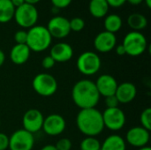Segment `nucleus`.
<instances>
[{
	"label": "nucleus",
	"instance_id": "23",
	"mask_svg": "<svg viewBox=\"0 0 151 150\" xmlns=\"http://www.w3.org/2000/svg\"><path fill=\"white\" fill-rule=\"evenodd\" d=\"M15 7L10 0H0V23H7L13 19Z\"/></svg>",
	"mask_w": 151,
	"mask_h": 150
},
{
	"label": "nucleus",
	"instance_id": "21",
	"mask_svg": "<svg viewBox=\"0 0 151 150\" xmlns=\"http://www.w3.org/2000/svg\"><path fill=\"white\" fill-rule=\"evenodd\" d=\"M127 25L133 29V31H138L146 28L148 26L147 18L142 13H132L127 17Z\"/></svg>",
	"mask_w": 151,
	"mask_h": 150
},
{
	"label": "nucleus",
	"instance_id": "37",
	"mask_svg": "<svg viewBox=\"0 0 151 150\" xmlns=\"http://www.w3.org/2000/svg\"><path fill=\"white\" fill-rule=\"evenodd\" d=\"M127 2H128V3H129L130 4H132V5L136 6V5L141 4L143 2V0H127Z\"/></svg>",
	"mask_w": 151,
	"mask_h": 150
},
{
	"label": "nucleus",
	"instance_id": "36",
	"mask_svg": "<svg viewBox=\"0 0 151 150\" xmlns=\"http://www.w3.org/2000/svg\"><path fill=\"white\" fill-rule=\"evenodd\" d=\"M4 61H5V54L2 50H0V67L4 64Z\"/></svg>",
	"mask_w": 151,
	"mask_h": 150
},
{
	"label": "nucleus",
	"instance_id": "22",
	"mask_svg": "<svg viewBox=\"0 0 151 150\" xmlns=\"http://www.w3.org/2000/svg\"><path fill=\"white\" fill-rule=\"evenodd\" d=\"M104 25L105 31L115 34V33L119 32L120 30V28L122 27L123 21L119 15L112 13V14H109L105 17Z\"/></svg>",
	"mask_w": 151,
	"mask_h": 150
},
{
	"label": "nucleus",
	"instance_id": "29",
	"mask_svg": "<svg viewBox=\"0 0 151 150\" xmlns=\"http://www.w3.org/2000/svg\"><path fill=\"white\" fill-rule=\"evenodd\" d=\"M104 104L106 108H116V107H119V103L117 97L115 96V95H113L104 97Z\"/></svg>",
	"mask_w": 151,
	"mask_h": 150
},
{
	"label": "nucleus",
	"instance_id": "35",
	"mask_svg": "<svg viewBox=\"0 0 151 150\" xmlns=\"http://www.w3.org/2000/svg\"><path fill=\"white\" fill-rule=\"evenodd\" d=\"M10 1L12 4V5L15 7V9L21 6L23 4H25V0H10Z\"/></svg>",
	"mask_w": 151,
	"mask_h": 150
},
{
	"label": "nucleus",
	"instance_id": "2",
	"mask_svg": "<svg viewBox=\"0 0 151 150\" xmlns=\"http://www.w3.org/2000/svg\"><path fill=\"white\" fill-rule=\"evenodd\" d=\"M76 126L85 136L96 137L104 129L102 112L96 108L81 110L76 117Z\"/></svg>",
	"mask_w": 151,
	"mask_h": 150
},
{
	"label": "nucleus",
	"instance_id": "42",
	"mask_svg": "<svg viewBox=\"0 0 151 150\" xmlns=\"http://www.w3.org/2000/svg\"><path fill=\"white\" fill-rule=\"evenodd\" d=\"M138 150H151V148L150 147H149V146H146V147H143V148L138 149Z\"/></svg>",
	"mask_w": 151,
	"mask_h": 150
},
{
	"label": "nucleus",
	"instance_id": "24",
	"mask_svg": "<svg viewBox=\"0 0 151 150\" xmlns=\"http://www.w3.org/2000/svg\"><path fill=\"white\" fill-rule=\"evenodd\" d=\"M81 150H100L101 149V142L96 137L86 136L80 144Z\"/></svg>",
	"mask_w": 151,
	"mask_h": 150
},
{
	"label": "nucleus",
	"instance_id": "27",
	"mask_svg": "<svg viewBox=\"0 0 151 150\" xmlns=\"http://www.w3.org/2000/svg\"><path fill=\"white\" fill-rule=\"evenodd\" d=\"M57 150H71L73 147V143L70 139L68 138H62L59 139L56 145H54Z\"/></svg>",
	"mask_w": 151,
	"mask_h": 150
},
{
	"label": "nucleus",
	"instance_id": "18",
	"mask_svg": "<svg viewBox=\"0 0 151 150\" xmlns=\"http://www.w3.org/2000/svg\"><path fill=\"white\" fill-rule=\"evenodd\" d=\"M31 50L27 44H15L10 51V58L15 65H24L30 57Z\"/></svg>",
	"mask_w": 151,
	"mask_h": 150
},
{
	"label": "nucleus",
	"instance_id": "26",
	"mask_svg": "<svg viewBox=\"0 0 151 150\" xmlns=\"http://www.w3.org/2000/svg\"><path fill=\"white\" fill-rule=\"evenodd\" d=\"M69 24H70L71 31H73V32H81L85 27L84 19L79 17L73 18L71 20H69Z\"/></svg>",
	"mask_w": 151,
	"mask_h": 150
},
{
	"label": "nucleus",
	"instance_id": "14",
	"mask_svg": "<svg viewBox=\"0 0 151 150\" xmlns=\"http://www.w3.org/2000/svg\"><path fill=\"white\" fill-rule=\"evenodd\" d=\"M117 44V37L115 34L103 31L100 32L94 39L95 49L101 53H107L115 49Z\"/></svg>",
	"mask_w": 151,
	"mask_h": 150
},
{
	"label": "nucleus",
	"instance_id": "8",
	"mask_svg": "<svg viewBox=\"0 0 151 150\" xmlns=\"http://www.w3.org/2000/svg\"><path fill=\"white\" fill-rule=\"evenodd\" d=\"M104 128H108L111 131L121 130L127 122L125 112L119 107L116 108H106L102 113Z\"/></svg>",
	"mask_w": 151,
	"mask_h": 150
},
{
	"label": "nucleus",
	"instance_id": "33",
	"mask_svg": "<svg viewBox=\"0 0 151 150\" xmlns=\"http://www.w3.org/2000/svg\"><path fill=\"white\" fill-rule=\"evenodd\" d=\"M109 6L113 8H119L124 5L127 2V0H106Z\"/></svg>",
	"mask_w": 151,
	"mask_h": 150
},
{
	"label": "nucleus",
	"instance_id": "12",
	"mask_svg": "<svg viewBox=\"0 0 151 150\" xmlns=\"http://www.w3.org/2000/svg\"><path fill=\"white\" fill-rule=\"evenodd\" d=\"M43 120L44 117L39 110L29 109L24 113L22 118L23 129L34 134L42 130Z\"/></svg>",
	"mask_w": 151,
	"mask_h": 150
},
{
	"label": "nucleus",
	"instance_id": "19",
	"mask_svg": "<svg viewBox=\"0 0 151 150\" xmlns=\"http://www.w3.org/2000/svg\"><path fill=\"white\" fill-rule=\"evenodd\" d=\"M100 150H127V143L120 135L111 134L101 143Z\"/></svg>",
	"mask_w": 151,
	"mask_h": 150
},
{
	"label": "nucleus",
	"instance_id": "28",
	"mask_svg": "<svg viewBox=\"0 0 151 150\" xmlns=\"http://www.w3.org/2000/svg\"><path fill=\"white\" fill-rule=\"evenodd\" d=\"M27 39V31L19 30L14 34V41L16 44H26Z\"/></svg>",
	"mask_w": 151,
	"mask_h": 150
},
{
	"label": "nucleus",
	"instance_id": "1",
	"mask_svg": "<svg viewBox=\"0 0 151 150\" xmlns=\"http://www.w3.org/2000/svg\"><path fill=\"white\" fill-rule=\"evenodd\" d=\"M100 97L95 82L90 80H81L73 87V102L81 110L96 108Z\"/></svg>",
	"mask_w": 151,
	"mask_h": 150
},
{
	"label": "nucleus",
	"instance_id": "41",
	"mask_svg": "<svg viewBox=\"0 0 151 150\" xmlns=\"http://www.w3.org/2000/svg\"><path fill=\"white\" fill-rule=\"evenodd\" d=\"M58 11H59V9H58V8H56V7L52 6V8H51V12H53V13H57Z\"/></svg>",
	"mask_w": 151,
	"mask_h": 150
},
{
	"label": "nucleus",
	"instance_id": "11",
	"mask_svg": "<svg viewBox=\"0 0 151 150\" xmlns=\"http://www.w3.org/2000/svg\"><path fill=\"white\" fill-rule=\"evenodd\" d=\"M52 38L63 39L69 35L71 29L69 19L63 16H55L51 18L46 27Z\"/></svg>",
	"mask_w": 151,
	"mask_h": 150
},
{
	"label": "nucleus",
	"instance_id": "38",
	"mask_svg": "<svg viewBox=\"0 0 151 150\" xmlns=\"http://www.w3.org/2000/svg\"><path fill=\"white\" fill-rule=\"evenodd\" d=\"M40 150H57V149H56V148H55V146H54V145H50V144H49V145H45L44 147H42V148Z\"/></svg>",
	"mask_w": 151,
	"mask_h": 150
},
{
	"label": "nucleus",
	"instance_id": "10",
	"mask_svg": "<svg viewBox=\"0 0 151 150\" xmlns=\"http://www.w3.org/2000/svg\"><path fill=\"white\" fill-rule=\"evenodd\" d=\"M150 140V131L142 126H134L130 128L126 134V143L137 149L148 146Z\"/></svg>",
	"mask_w": 151,
	"mask_h": 150
},
{
	"label": "nucleus",
	"instance_id": "25",
	"mask_svg": "<svg viewBox=\"0 0 151 150\" xmlns=\"http://www.w3.org/2000/svg\"><path fill=\"white\" fill-rule=\"evenodd\" d=\"M140 121H141V126L145 128L146 130H151V109L150 107L144 109L140 116Z\"/></svg>",
	"mask_w": 151,
	"mask_h": 150
},
{
	"label": "nucleus",
	"instance_id": "17",
	"mask_svg": "<svg viewBox=\"0 0 151 150\" xmlns=\"http://www.w3.org/2000/svg\"><path fill=\"white\" fill-rule=\"evenodd\" d=\"M136 95L137 88L135 85L131 82H123L121 84H119L115 92V96L117 97L119 103L123 104L133 102Z\"/></svg>",
	"mask_w": 151,
	"mask_h": 150
},
{
	"label": "nucleus",
	"instance_id": "16",
	"mask_svg": "<svg viewBox=\"0 0 151 150\" xmlns=\"http://www.w3.org/2000/svg\"><path fill=\"white\" fill-rule=\"evenodd\" d=\"M50 56L56 63H65L72 59L73 50L72 46L66 42H58L51 47Z\"/></svg>",
	"mask_w": 151,
	"mask_h": 150
},
{
	"label": "nucleus",
	"instance_id": "5",
	"mask_svg": "<svg viewBox=\"0 0 151 150\" xmlns=\"http://www.w3.org/2000/svg\"><path fill=\"white\" fill-rule=\"evenodd\" d=\"M32 87L37 95L43 97H50L57 92L58 81L51 74L42 72L35 76Z\"/></svg>",
	"mask_w": 151,
	"mask_h": 150
},
{
	"label": "nucleus",
	"instance_id": "31",
	"mask_svg": "<svg viewBox=\"0 0 151 150\" xmlns=\"http://www.w3.org/2000/svg\"><path fill=\"white\" fill-rule=\"evenodd\" d=\"M52 6L58 8V9H64L70 5L73 0H50Z\"/></svg>",
	"mask_w": 151,
	"mask_h": 150
},
{
	"label": "nucleus",
	"instance_id": "9",
	"mask_svg": "<svg viewBox=\"0 0 151 150\" xmlns=\"http://www.w3.org/2000/svg\"><path fill=\"white\" fill-rule=\"evenodd\" d=\"M34 145V134L23 128L15 131L9 137V150H32Z\"/></svg>",
	"mask_w": 151,
	"mask_h": 150
},
{
	"label": "nucleus",
	"instance_id": "6",
	"mask_svg": "<svg viewBox=\"0 0 151 150\" xmlns=\"http://www.w3.org/2000/svg\"><path fill=\"white\" fill-rule=\"evenodd\" d=\"M101 58L94 51H85L81 53L76 61L78 71L86 76L95 75L101 68Z\"/></svg>",
	"mask_w": 151,
	"mask_h": 150
},
{
	"label": "nucleus",
	"instance_id": "7",
	"mask_svg": "<svg viewBox=\"0 0 151 150\" xmlns=\"http://www.w3.org/2000/svg\"><path fill=\"white\" fill-rule=\"evenodd\" d=\"M38 16V11L36 7L25 3L21 6L15 9L13 19L20 27L31 28L36 25Z\"/></svg>",
	"mask_w": 151,
	"mask_h": 150
},
{
	"label": "nucleus",
	"instance_id": "30",
	"mask_svg": "<svg viewBox=\"0 0 151 150\" xmlns=\"http://www.w3.org/2000/svg\"><path fill=\"white\" fill-rule=\"evenodd\" d=\"M55 64H56L55 60L50 55L44 57L42 60V68H44L46 70H49V69H51L52 67H54Z\"/></svg>",
	"mask_w": 151,
	"mask_h": 150
},
{
	"label": "nucleus",
	"instance_id": "13",
	"mask_svg": "<svg viewBox=\"0 0 151 150\" xmlns=\"http://www.w3.org/2000/svg\"><path fill=\"white\" fill-rule=\"evenodd\" d=\"M66 127L65 118L57 113L50 114L44 118L42 130L49 136H58L64 133Z\"/></svg>",
	"mask_w": 151,
	"mask_h": 150
},
{
	"label": "nucleus",
	"instance_id": "15",
	"mask_svg": "<svg viewBox=\"0 0 151 150\" xmlns=\"http://www.w3.org/2000/svg\"><path fill=\"white\" fill-rule=\"evenodd\" d=\"M95 84L100 96H104V97L115 95V92L119 85L116 79L110 74L100 75L97 78Z\"/></svg>",
	"mask_w": 151,
	"mask_h": 150
},
{
	"label": "nucleus",
	"instance_id": "3",
	"mask_svg": "<svg viewBox=\"0 0 151 150\" xmlns=\"http://www.w3.org/2000/svg\"><path fill=\"white\" fill-rule=\"evenodd\" d=\"M52 37L46 27L35 25L27 31V45L31 51L42 52L51 44Z\"/></svg>",
	"mask_w": 151,
	"mask_h": 150
},
{
	"label": "nucleus",
	"instance_id": "20",
	"mask_svg": "<svg viewBox=\"0 0 151 150\" xmlns=\"http://www.w3.org/2000/svg\"><path fill=\"white\" fill-rule=\"evenodd\" d=\"M109 8L110 6L106 0H90L88 4L90 14L96 19L105 17L109 11Z\"/></svg>",
	"mask_w": 151,
	"mask_h": 150
},
{
	"label": "nucleus",
	"instance_id": "34",
	"mask_svg": "<svg viewBox=\"0 0 151 150\" xmlns=\"http://www.w3.org/2000/svg\"><path fill=\"white\" fill-rule=\"evenodd\" d=\"M115 50H116V53L119 55V56H124V55H127L126 53V50L124 48V46L122 44H119V45H117L115 47Z\"/></svg>",
	"mask_w": 151,
	"mask_h": 150
},
{
	"label": "nucleus",
	"instance_id": "4",
	"mask_svg": "<svg viewBox=\"0 0 151 150\" xmlns=\"http://www.w3.org/2000/svg\"><path fill=\"white\" fill-rule=\"evenodd\" d=\"M122 45L126 50L127 55L138 57L146 51L148 48V41L142 33L131 31L125 35Z\"/></svg>",
	"mask_w": 151,
	"mask_h": 150
},
{
	"label": "nucleus",
	"instance_id": "32",
	"mask_svg": "<svg viewBox=\"0 0 151 150\" xmlns=\"http://www.w3.org/2000/svg\"><path fill=\"white\" fill-rule=\"evenodd\" d=\"M0 150H9V136L0 133Z\"/></svg>",
	"mask_w": 151,
	"mask_h": 150
},
{
	"label": "nucleus",
	"instance_id": "39",
	"mask_svg": "<svg viewBox=\"0 0 151 150\" xmlns=\"http://www.w3.org/2000/svg\"><path fill=\"white\" fill-rule=\"evenodd\" d=\"M41 0H25V3L27 4H32V5H35L37 3H39Z\"/></svg>",
	"mask_w": 151,
	"mask_h": 150
},
{
	"label": "nucleus",
	"instance_id": "40",
	"mask_svg": "<svg viewBox=\"0 0 151 150\" xmlns=\"http://www.w3.org/2000/svg\"><path fill=\"white\" fill-rule=\"evenodd\" d=\"M146 4V5L148 6V8H151V0H143Z\"/></svg>",
	"mask_w": 151,
	"mask_h": 150
}]
</instances>
